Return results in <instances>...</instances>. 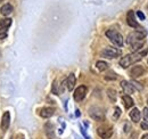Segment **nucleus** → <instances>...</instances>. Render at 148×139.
<instances>
[{
	"label": "nucleus",
	"instance_id": "nucleus-1",
	"mask_svg": "<svg viewBox=\"0 0 148 139\" xmlns=\"http://www.w3.org/2000/svg\"><path fill=\"white\" fill-rule=\"evenodd\" d=\"M148 52V48H141L137 52L129 54V55H125L124 57H122L120 59V65L123 67V69H128L130 65L139 62L143 59L144 56H146V54Z\"/></svg>",
	"mask_w": 148,
	"mask_h": 139
},
{
	"label": "nucleus",
	"instance_id": "nucleus-2",
	"mask_svg": "<svg viewBox=\"0 0 148 139\" xmlns=\"http://www.w3.org/2000/svg\"><path fill=\"white\" fill-rule=\"evenodd\" d=\"M145 36H146L145 31H133L128 35L127 42L134 52H137L143 48L145 43Z\"/></svg>",
	"mask_w": 148,
	"mask_h": 139
},
{
	"label": "nucleus",
	"instance_id": "nucleus-3",
	"mask_svg": "<svg viewBox=\"0 0 148 139\" xmlns=\"http://www.w3.org/2000/svg\"><path fill=\"white\" fill-rule=\"evenodd\" d=\"M106 36L111 40L114 45H116L117 47H122V46L124 45L122 34L119 33V32L115 31V30H108V31H106Z\"/></svg>",
	"mask_w": 148,
	"mask_h": 139
},
{
	"label": "nucleus",
	"instance_id": "nucleus-4",
	"mask_svg": "<svg viewBox=\"0 0 148 139\" xmlns=\"http://www.w3.org/2000/svg\"><path fill=\"white\" fill-rule=\"evenodd\" d=\"M89 114L90 116L92 118L93 120L96 121H104L105 120V115H104V112L101 108L97 107V106H93L89 109Z\"/></svg>",
	"mask_w": 148,
	"mask_h": 139
},
{
	"label": "nucleus",
	"instance_id": "nucleus-5",
	"mask_svg": "<svg viewBox=\"0 0 148 139\" xmlns=\"http://www.w3.org/2000/svg\"><path fill=\"white\" fill-rule=\"evenodd\" d=\"M97 133L100 138L103 139H110L113 135V129H112L110 125H103V127H99L97 129Z\"/></svg>",
	"mask_w": 148,
	"mask_h": 139
},
{
	"label": "nucleus",
	"instance_id": "nucleus-6",
	"mask_svg": "<svg viewBox=\"0 0 148 139\" xmlns=\"http://www.w3.org/2000/svg\"><path fill=\"white\" fill-rule=\"evenodd\" d=\"M103 57H105V58H115V57H117V56H120L121 55V52L117 49V48H113V47H107V48H105L101 54H100Z\"/></svg>",
	"mask_w": 148,
	"mask_h": 139
},
{
	"label": "nucleus",
	"instance_id": "nucleus-7",
	"mask_svg": "<svg viewBox=\"0 0 148 139\" xmlns=\"http://www.w3.org/2000/svg\"><path fill=\"white\" fill-rule=\"evenodd\" d=\"M86 94H87V87L86 86H80L74 91V99L76 102H81L86 97Z\"/></svg>",
	"mask_w": 148,
	"mask_h": 139
},
{
	"label": "nucleus",
	"instance_id": "nucleus-8",
	"mask_svg": "<svg viewBox=\"0 0 148 139\" xmlns=\"http://www.w3.org/2000/svg\"><path fill=\"white\" fill-rule=\"evenodd\" d=\"M75 82H76V79H75V75H74L73 73H71L67 78H66V80L64 81V85L66 86L67 88V90L69 91H72L75 87Z\"/></svg>",
	"mask_w": 148,
	"mask_h": 139
},
{
	"label": "nucleus",
	"instance_id": "nucleus-9",
	"mask_svg": "<svg viewBox=\"0 0 148 139\" xmlns=\"http://www.w3.org/2000/svg\"><path fill=\"white\" fill-rule=\"evenodd\" d=\"M127 21H128L129 26H131V28H133V29L139 28V24H138V22L136 21V16H134V12H133V10H129V12H128Z\"/></svg>",
	"mask_w": 148,
	"mask_h": 139
},
{
	"label": "nucleus",
	"instance_id": "nucleus-10",
	"mask_svg": "<svg viewBox=\"0 0 148 139\" xmlns=\"http://www.w3.org/2000/svg\"><path fill=\"white\" fill-rule=\"evenodd\" d=\"M54 113H55V109L51 108V107H45V108H41V109L39 111L40 116L43 118V119H49V118H51V116L54 115Z\"/></svg>",
	"mask_w": 148,
	"mask_h": 139
},
{
	"label": "nucleus",
	"instance_id": "nucleus-11",
	"mask_svg": "<svg viewBox=\"0 0 148 139\" xmlns=\"http://www.w3.org/2000/svg\"><path fill=\"white\" fill-rule=\"evenodd\" d=\"M9 124H10V114L9 112H5L2 115V120H1V130L6 131L9 128Z\"/></svg>",
	"mask_w": 148,
	"mask_h": 139
},
{
	"label": "nucleus",
	"instance_id": "nucleus-12",
	"mask_svg": "<svg viewBox=\"0 0 148 139\" xmlns=\"http://www.w3.org/2000/svg\"><path fill=\"white\" fill-rule=\"evenodd\" d=\"M121 88L122 90L124 91L125 95H130V94H133L134 92V88L131 85V82H128V81H122L121 82Z\"/></svg>",
	"mask_w": 148,
	"mask_h": 139
},
{
	"label": "nucleus",
	"instance_id": "nucleus-13",
	"mask_svg": "<svg viewBox=\"0 0 148 139\" xmlns=\"http://www.w3.org/2000/svg\"><path fill=\"white\" fill-rule=\"evenodd\" d=\"M144 73V67L143 66H133L131 71H130V75L133 78V79H137L139 78L140 75H143Z\"/></svg>",
	"mask_w": 148,
	"mask_h": 139
},
{
	"label": "nucleus",
	"instance_id": "nucleus-14",
	"mask_svg": "<svg viewBox=\"0 0 148 139\" xmlns=\"http://www.w3.org/2000/svg\"><path fill=\"white\" fill-rule=\"evenodd\" d=\"M46 133H47V136H48V138L49 139H57L55 136V131H54V124L53 123H47L46 124Z\"/></svg>",
	"mask_w": 148,
	"mask_h": 139
},
{
	"label": "nucleus",
	"instance_id": "nucleus-15",
	"mask_svg": "<svg viewBox=\"0 0 148 139\" xmlns=\"http://www.w3.org/2000/svg\"><path fill=\"white\" fill-rule=\"evenodd\" d=\"M0 13L3 15V16H8L9 14L13 13V6L10 3H5L1 8H0Z\"/></svg>",
	"mask_w": 148,
	"mask_h": 139
},
{
	"label": "nucleus",
	"instance_id": "nucleus-16",
	"mask_svg": "<svg viewBox=\"0 0 148 139\" xmlns=\"http://www.w3.org/2000/svg\"><path fill=\"white\" fill-rule=\"evenodd\" d=\"M130 118L134 123H138L140 121V111L138 108H132V111L130 112Z\"/></svg>",
	"mask_w": 148,
	"mask_h": 139
},
{
	"label": "nucleus",
	"instance_id": "nucleus-17",
	"mask_svg": "<svg viewBox=\"0 0 148 139\" xmlns=\"http://www.w3.org/2000/svg\"><path fill=\"white\" fill-rule=\"evenodd\" d=\"M122 100H123V103H124L125 108H130V107H132V106L134 105L133 99L130 97L129 95H123V96H122Z\"/></svg>",
	"mask_w": 148,
	"mask_h": 139
},
{
	"label": "nucleus",
	"instance_id": "nucleus-18",
	"mask_svg": "<svg viewBox=\"0 0 148 139\" xmlns=\"http://www.w3.org/2000/svg\"><path fill=\"white\" fill-rule=\"evenodd\" d=\"M53 94H55V95H59V94H62L63 92V85H59L58 83V81L55 80L54 81V83H53Z\"/></svg>",
	"mask_w": 148,
	"mask_h": 139
},
{
	"label": "nucleus",
	"instance_id": "nucleus-19",
	"mask_svg": "<svg viewBox=\"0 0 148 139\" xmlns=\"http://www.w3.org/2000/svg\"><path fill=\"white\" fill-rule=\"evenodd\" d=\"M96 67L98 69V71L103 72V71H106V70L108 69V64L106 62H104V61H98L96 63Z\"/></svg>",
	"mask_w": 148,
	"mask_h": 139
},
{
	"label": "nucleus",
	"instance_id": "nucleus-20",
	"mask_svg": "<svg viewBox=\"0 0 148 139\" xmlns=\"http://www.w3.org/2000/svg\"><path fill=\"white\" fill-rule=\"evenodd\" d=\"M12 25V19L10 18H2L0 21V26L2 29H8Z\"/></svg>",
	"mask_w": 148,
	"mask_h": 139
},
{
	"label": "nucleus",
	"instance_id": "nucleus-21",
	"mask_svg": "<svg viewBox=\"0 0 148 139\" xmlns=\"http://www.w3.org/2000/svg\"><path fill=\"white\" fill-rule=\"evenodd\" d=\"M107 92H108V97H110L111 102H115L116 100V91L114 89H108Z\"/></svg>",
	"mask_w": 148,
	"mask_h": 139
},
{
	"label": "nucleus",
	"instance_id": "nucleus-22",
	"mask_svg": "<svg viewBox=\"0 0 148 139\" xmlns=\"http://www.w3.org/2000/svg\"><path fill=\"white\" fill-rule=\"evenodd\" d=\"M120 115H121V109H120V107H115V109H114V115H113V119H114V120H117V119L120 118Z\"/></svg>",
	"mask_w": 148,
	"mask_h": 139
},
{
	"label": "nucleus",
	"instance_id": "nucleus-23",
	"mask_svg": "<svg viewBox=\"0 0 148 139\" xmlns=\"http://www.w3.org/2000/svg\"><path fill=\"white\" fill-rule=\"evenodd\" d=\"M105 79H106V80H116V79H117V75H116L114 72H110V73L105 76Z\"/></svg>",
	"mask_w": 148,
	"mask_h": 139
},
{
	"label": "nucleus",
	"instance_id": "nucleus-24",
	"mask_svg": "<svg viewBox=\"0 0 148 139\" xmlns=\"http://www.w3.org/2000/svg\"><path fill=\"white\" fill-rule=\"evenodd\" d=\"M7 31H6V29H2V28H1V29H0V40H1V39H6V38H7Z\"/></svg>",
	"mask_w": 148,
	"mask_h": 139
},
{
	"label": "nucleus",
	"instance_id": "nucleus-25",
	"mask_svg": "<svg viewBox=\"0 0 148 139\" xmlns=\"http://www.w3.org/2000/svg\"><path fill=\"white\" fill-rule=\"evenodd\" d=\"M143 115H144L145 121L148 122V108L147 107H145V108H144V111H143Z\"/></svg>",
	"mask_w": 148,
	"mask_h": 139
},
{
	"label": "nucleus",
	"instance_id": "nucleus-26",
	"mask_svg": "<svg viewBox=\"0 0 148 139\" xmlns=\"http://www.w3.org/2000/svg\"><path fill=\"white\" fill-rule=\"evenodd\" d=\"M131 85L133 86V88H134V87H137V88H138V90H141V89H143V87H141V86H139L140 83H138V82H136L134 80H132V81H131Z\"/></svg>",
	"mask_w": 148,
	"mask_h": 139
},
{
	"label": "nucleus",
	"instance_id": "nucleus-27",
	"mask_svg": "<svg viewBox=\"0 0 148 139\" xmlns=\"http://www.w3.org/2000/svg\"><path fill=\"white\" fill-rule=\"evenodd\" d=\"M137 15H138V17L140 18L141 21H145V18H146V16H145V14H143L140 10L139 12H137Z\"/></svg>",
	"mask_w": 148,
	"mask_h": 139
},
{
	"label": "nucleus",
	"instance_id": "nucleus-28",
	"mask_svg": "<svg viewBox=\"0 0 148 139\" xmlns=\"http://www.w3.org/2000/svg\"><path fill=\"white\" fill-rule=\"evenodd\" d=\"M140 127H141L144 130H148V122H146V121L143 122V123L140 124Z\"/></svg>",
	"mask_w": 148,
	"mask_h": 139
},
{
	"label": "nucleus",
	"instance_id": "nucleus-29",
	"mask_svg": "<svg viewBox=\"0 0 148 139\" xmlns=\"http://www.w3.org/2000/svg\"><path fill=\"white\" fill-rule=\"evenodd\" d=\"M75 115H76V116H80V111H79V109L75 111Z\"/></svg>",
	"mask_w": 148,
	"mask_h": 139
},
{
	"label": "nucleus",
	"instance_id": "nucleus-30",
	"mask_svg": "<svg viewBox=\"0 0 148 139\" xmlns=\"http://www.w3.org/2000/svg\"><path fill=\"white\" fill-rule=\"evenodd\" d=\"M141 139H148V133H146V135H144V136L141 137Z\"/></svg>",
	"mask_w": 148,
	"mask_h": 139
},
{
	"label": "nucleus",
	"instance_id": "nucleus-31",
	"mask_svg": "<svg viewBox=\"0 0 148 139\" xmlns=\"http://www.w3.org/2000/svg\"><path fill=\"white\" fill-rule=\"evenodd\" d=\"M0 57H1V52H0Z\"/></svg>",
	"mask_w": 148,
	"mask_h": 139
},
{
	"label": "nucleus",
	"instance_id": "nucleus-32",
	"mask_svg": "<svg viewBox=\"0 0 148 139\" xmlns=\"http://www.w3.org/2000/svg\"><path fill=\"white\" fill-rule=\"evenodd\" d=\"M147 103H148V98H147Z\"/></svg>",
	"mask_w": 148,
	"mask_h": 139
}]
</instances>
